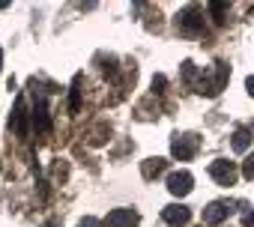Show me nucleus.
<instances>
[{
	"instance_id": "nucleus-15",
	"label": "nucleus",
	"mask_w": 254,
	"mask_h": 227,
	"mask_svg": "<svg viewBox=\"0 0 254 227\" xmlns=\"http://www.w3.org/2000/svg\"><path fill=\"white\" fill-rule=\"evenodd\" d=\"M12 3V0H0V9H3V6H9Z\"/></svg>"
},
{
	"instance_id": "nucleus-6",
	"label": "nucleus",
	"mask_w": 254,
	"mask_h": 227,
	"mask_svg": "<svg viewBox=\"0 0 254 227\" xmlns=\"http://www.w3.org/2000/svg\"><path fill=\"white\" fill-rule=\"evenodd\" d=\"M162 218H165L168 224H174V227H180V224H186V221L191 218V209H189V206H183V203H180V206L174 203V206H165V212H162Z\"/></svg>"
},
{
	"instance_id": "nucleus-14",
	"label": "nucleus",
	"mask_w": 254,
	"mask_h": 227,
	"mask_svg": "<svg viewBox=\"0 0 254 227\" xmlns=\"http://www.w3.org/2000/svg\"><path fill=\"white\" fill-rule=\"evenodd\" d=\"M245 87H248V93H251V96H254V75H251V78H248V81H245Z\"/></svg>"
},
{
	"instance_id": "nucleus-9",
	"label": "nucleus",
	"mask_w": 254,
	"mask_h": 227,
	"mask_svg": "<svg viewBox=\"0 0 254 227\" xmlns=\"http://www.w3.org/2000/svg\"><path fill=\"white\" fill-rule=\"evenodd\" d=\"M33 126H36L39 132H48V126H51L48 108H45V99H42V96H39V102H36V108H33Z\"/></svg>"
},
{
	"instance_id": "nucleus-16",
	"label": "nucleus",
	"mask_w": 254,
	"mask_h": 227,
	"mask_svg": "<svg viewBox=\"0 0 254 227\" xmlns=\"http://www.w3.org/2000/svg\"><path fill=\"white\" fill-rule=\"evenodd\" d=\"M0 63H3V54H0Z\"/></svg>"
},
{
	"instance_id": "nucleus-2",
	"label": "nucleus",
	"mask_w": 254,
	"mask_h": 227,
	"mask_svg": "<svg viewBox=\"0 0 254 227\" xmlns=\"http://www.w3.org/2000/svg\"><path fill=\"white\" fill-rule=\"evenodd\" d=\"M209 173H212V179L221 182V185H233V182H236V165H233V162H212Z\"/></svg>"
},
{
	"instance_id": "nucleus-12",
	"label": "nucleus",
	"mask_w": 254,
	"mask_h": 227,
	"mask_svg": "<svg viewBox=\"0 0 254 227\" xmlns=\"http://www.w3.org/2000/svg\"><path fill=\"white\" fill-rule=\"evenodd\" d=\"M242 173H245L248 179L254 176V156H248V159H245V165H242Z\"/></svg>"
},
{
	"instance_id": "nucleus-7",
	"label": "nucleus",
	"mask_w": 254,
	"mask_h": 227,
	"mask_svg": "<svg viewBox=\"0 0 254 227\" xmlns=\"http://www.w3.org/2000/svg\"><path fill=\"white\" fill-rule=\"evenodd\" d=\"M9 129L15 132V135H27V114H24V105L21 102H15V111H12V117H9Z\"/></svg>"
},
{
	"instance_id": "nucleus-10",
	"label": "nucleus",
	"mask_w": 254,
	"mask_h": 227,
	"mask_svg": "<svg viewBox=\"0 0 254 227\" xmlns=\"http://www.w3.org/2000/svg\"><path fill=\"white\" fill-rule=\"evenodd\" d=\"M165 170H168V162L165 159H147V165H144V176L147 179H153V176H159Z\"/></svg>"
},
{
	"instance_id": "nucleus-4",
	"label": "nucleus",
	"mask_w": 254,
	"mask_h": 227,
	"mask_svg": "<svg viewBox=\"0 0 254 227\" xmlns=\"http://www.w3.org/2000/svg\"><path fill=\"white\" fill-rule=\"evenodd\" d=\"M138 224V212L135 209H114L105 218V227H135Z\"/></svg>"
},
{
	"instance_id": "nucleus-5",
	"label": "nucleus",
	"mask_w": 254,
	"mask_h": 227,
	"mask_svg": "<svg viewBox=\"0 0 254 227\" xmlns=\"http://www.w3.org/2000/svg\"><path fill=\"white\" fill-rule=\"evenodd\" d=\"M180 27L183 30H200L203 27V12H200V6H186L183 12H180Z\"/></svg>"
},
{
	"instance_id": "nucleus-11",
	"label": "nucleus",
	"mask_w": 254,
	"mask_h": 227,
	"mask_svg": "<svg viewBox=\"0 0 254 227\" xmlns=\"http://www.w3.org/2000/svg\"><path fill=\"white\" fill-rule=\"evenodd\" d=\"M248 144H251V135H248L245 129H239V132L233 135V150L242 153V150H248Z\"/></svg>"
},
{
	"instance_id": "nucleus-8",
	"label": "nucleus",
	"mask_w": 254,
	"mask_h": 227,
	"mask_svg": "<svg viewBox=\"0 0 254 227\" xmlns=\"http://www.w3.org/2000/svg\"><path fill=\"white\" fill-rule=\"evenodd\" d=\"M227 212H230L227 203H209V206L203 209V221H206V224H218V221L227 218Z\"/></svg>"
},
{
	"instance_id": "nucleus-3",
	"label": "nucleus",
	"mask_w": 254,
	"mask_h": 227,
	"mask_svg": "<svg viewBox=\"0 0 254 227\" xmlns=\"http://www.w3.org/2000/svg\"><path fill=\"white\" fill-rule=\"evenodd\" d=\"M191 173L189 170H177V173H171L168 176V188H171V194H177V197H186L189 191H191Z\"/></svg>"
},
{
	"instance_id": "nucleus-13",
	"label": "nucleus",
	"mask_w": 254,
	"mask_h": 227,
	"mask_svg": "<svg viewBox=\"0 0 254 227\" xmlns=\"http://www.w3.org/2000/svg\"><path fill=\"white\" fill-rule=\"evenodd\" d=\"M242 224H245V227H251V224H254V209H251V212H245V215H242Z\"/></svg>"
},
{
	"instance_id": "nucleus-1",
	"label": "nucleus",
	"mask_w": 254,
	"mask_h": 227,
	"mask_svg": "<svg viewBox=\"0 0 254 227\" xmlns=\"http://www.w3.org/2000/svg\"><path fill=\"white\" fill-rule=\"evenodd\" d=\"M171 153H174L180 162H189V159L197 153V138H194V135H177L174 144H171Z\"/></svg>"
}]
</instances>
